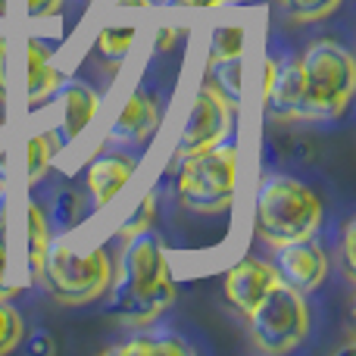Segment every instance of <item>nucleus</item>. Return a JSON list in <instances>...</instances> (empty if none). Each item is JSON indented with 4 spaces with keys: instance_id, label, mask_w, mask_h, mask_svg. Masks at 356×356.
<instances>
[{
    "instance_id": "1",
    "label": "nucleus",
    "mask_w": 356,
    "mask_h": 356,
    "mask_svg": "<svg viewBox=\"0 0 356 356\" xmlns=\"http://www.w3.org/2000/svg\"><path fill=\"white\" fill-rule=\"evenodd\" d=\"M113 316L125 325H150L175 300V282L169 272V259L163 241L154 228L125 241L119 275L110 282Z\"/></svg>"
},
{
    "instance_id": "2",
    "label": "nucleus",
    "mask_w": 356,
    "mask_h": 356,
    "mask_svg": "<svg viewBox=\"0 0 356 356\" xmlns=\"http://www.w3.org/2000/svg\"><path fill=\"white\" fill-rule=\"evenodd\" d=\"M322 225V200L309 184L291 175H269L257 191L253 232L272 247L313 238Z\"/></svg>"
},
{
    "instance_id": "3",
    "label": "nucleus",
    "mask_w": 356,
    "mask_h": 356,
    "mask_svg": "<svg viewBox=\"0 0 356 356\" xmlns=\"http://www.w3.org/2000/svg\"><path fill=\"white\" fill-rule=\"evenodd\" d=\"M300 79H303V116L316 119H338L347 110L356 88V63L344 44L322 38L309 44L300 56Z\"/></svg>"
},
{
    "instance_id": "4",
    "label": "nucleus",
    "mask_w": 356,
    "mask_h": 356,
    "mask_svg": "<svg viewBox=\"0 0 356 356\" xmlns=\"http://www.w3.org/2000/svg\"><path fill=\"white\" fill-rule=\"evenodd\" d=\"M47 291L66 307H81L110 291L113 282V259L106 247L79 250L72 241H50L44 253L41 278Z\"/></svg>"
},
{
    "instance_id": "5",
    "label": "nucleus",
    "mask_w": 356,
    "mask_h": 356,
    "mask_svg": "<svg viewBox=\"0 0 356 356\" xmlns=\"http://www.w3.org/2000/svg\"><path fill=\"white\" fill-rule=\"evenodd\" d=\"M178 200L191 213H222L234 203L238 191V144L222 138L219 144L184 156L175 181Z\"/></svg>"
},
{
    "instance_id": "6",
    "label": "nucleus",
    "mask_w": 356,
    "mask_h": 356,
    "mask_svg": "<svg viewBox=\"0 0 356 356\" xmlns=\"http://www.w3.org/2000/svg\"><path fill=\"white\" fill-rule=\"evenodd\" d=\"M250 338L253 344L269 356L291 353L309 334V307L307 294L278 282L250 316Z\"/></svg>"
},
{
    "instance_id": "7",
    "label": "nucleus",
    "mask_w": 356,
    "mask_h": 356,
    "mask_svg": "<svg viewBox=\"0 0 356 356\" xmlns=\"http://www.w3.org/2000/svg\"><path fill=\"white\" fill-rule=\"evenodd\" d=\"M232 113H234V106L222 94H216L209 85H203L197 91L188 119H184L181 135H178L175 156L200 154V150L219 144L222 138H228V131H232Z\"/></svg>"
},
{
    "instance_id": "8",
    "label": "nucleus",
    "mask_w": 356,
    "mask_h": 356,
    "mask_svg": "<svg viewBox=\"0 0 356 356\" xmlns=\"http://www.w3.org/2000/svg\"><path fill=\"white\" fill-rule=\"evenodd\" d=\"M275 272L284 284L297 288L300 294H313L328 275V257L313 238L288 241L275 247Z\"/></svg>"
},
{
    "instance_id": "9",
    "label": "nucleus",
    "mask_w": 356,
    "mask_h": 356,
    "mask_svg": "<svg viewBox=\"0 0 356 356\" xmlns=\"http://www.w3.org/2000/svg\"><path fill=\"white\" fill-rule=\"evenodd\" d=\"M278 282H282V278H278L275 266L250 257V259H241L238 266H232V269L225 272V282L222 284H225L228 303H232L238 313L250 316L253 309H257V303L263 300Z\"/></svg>"
},
{
    "instance_id": "10",
    "label": "nucleus",
    "mask_w": 356,
    "mask_h": 356,
    "mask_svg": "<svg viewBox=\"0 0 356 356\" xmlns=\"http://www.w3.org/2000/svg\"><path fill=\"white\" fill-rule=\"evenodd\" d=\"M303 100V79L300 60H288L278 66L275 60L266 66V106L272 119H300Z\"/></svg>"
},
{
    "instance_id": "11",
    "label": "nucleus",
    "mask_w": 356,
    "mask_h": 356,
    "mask_svg": "<svg viewBox=\"0 0 356 356\" xmlns=\"http://www.w3.org/2000/svg\"><path fill=\"white\" fill-rule=\"evenodd\" d=\"M156 129H160V104H156L144 88H138L122 104V110H119L116 122H113V129H110V141L144 144L154 138Z\"/></svg>"
},
{
    "instance_id": "12",
    "label": "nucleus",
    "mask_w": 356,
    "mask_h": 356,
    "mask_svg": "<svg viewBox=\"0 0 356 356\" xmlns=\"http://www.w3.org/2000/svg\"><path fill=\"white\" fill-rule=\"evenodd\" d=\"M56 100H60L63 135H66V141H75L91 125V119L97 116V106H100L97 91L79 79H63V85L56 88Z\"/></svg>"
},
{
    "instance_id": "13",
    "label": "nucleus",
    "mask_w": 356,
    "mask_h": 356,
    "mask_svg": "<svg viewBox=\"0 0 356 356\" xmlns=\"http://www.w3.org/2000/svg\"><path fill=\"white\" fill-rule=\"evenodd\" d=\"M63 85V72L54 66V54L44 41L31 38L25 44V97L29 104H44Z\"/></svg>"
},
{
    "instance_id": "14",
    "label": "nucleus",
    "mask_w": 356,
    "mask_h": 356,
    "mask_svg": "<svg viewBox=\"0 0 356 356\" xmlns=\"http://www.w3.org/2000/svg\"><path fill=\"white\" fill-rule=\"evenodd\" d=\"M131 172H135V160L125 154H110L94 160L88 169V191L94 197V207H106L125 188Z\"/></svg>"
},
{
    "instance_id": "15",
    "label": "nucleus",
    "mask_w": 356,
    "mask_h": 356,
    "mask_svg": "<svg viewBox=\"0 0 356 356\" xmlns=\"http://www.w3.org/2000/svg\"><path fill=\"white\" fill-rule=\"evenodd\" d=\"M50 241H54V234H50L47 216L41 213L38 203H29L25 207V269L31 278H41L44 253H47Z\"/></svg>"
},
{
    "instance_id": "16",
    "label": "nucleus",
    "mask_w": 356,
    "mask_h": 356,
    "mask_svg": "<svg viewBox=\"0 0 356 356\" xmlns=\"http://www.w3.org/2000/svg\"><path fill=\"white\" fill-rule=\"evenodd\" d=\"M113 353L119 356H138V353H147V356H181L191 353V344H184L181 338H175L172 332H160V334H138V338L125 341L119 344Z\"/></svg>"
},
{
    "instance_id": "17",
    "label": "nucleus",
    "mask_w": 356,
    "mask_h": 356,
    "mask_svg": "<svg viewBox=\"0 0 356 356\" xmlns=\"http://www.w3.org/2000/svg\"><path fill=\"white\" fill-rule=\"evenodd\" d=\"M56 150H60V141H56L50 131H41V135L29 138L25 141V181L35 184L47 175L50 163H54Z\"/></svg>"
},
{
    "instance_id": "18",
    "label": "nucleus",
    "mask_w": 356,
    "mask_h": 356,
    "mask_svg": "<svg viewBox=\"0 0 356 356\" xmlns=\"http://www.w3.org/2000/svg\"><path fill=\"white\" fill-rule=\"evenodd\" d=\"M138 38V29L135 22H119V25H104V29L97 31V41H94V50H97L104 60H113L119 63L125 54L131 50V44H135Z\"/></svg>"
},
{
    "instance_id": "19",
    "label": "nucleus",
    "mask_w": 356,
    "mask_h": 356,
    "mask_svg": "<svg viewBox=\"0 0 356 356\" xmlns=\"http://www.w3.org/2000/svg\"><path fill=\"white\" fill-rule=\"evenodd\" d=\"M209 88L228 100L232 106L241 104V56L209 63Z\"/></svg>"
},
{
    "instance_id": "20",
    "label": "nucleus",
    "mask_w": 356,
    "mask_h": 356,
    "mask_svg": "<svg viewBox=\"0 0 356 356\" xmlns=\"http://www.w3.org/2000/svg\"><path fill=\"white\" fill-rule=\"evenodd\" d=\"M241 50H244V25L238 22H222L209 38V63L241 56Z\"/></svg>"
},
{
    "instance_id": "21",
    "label": "nucleus",
    "mask_w": 356,
    "mask_h": 356,
    "mask_svg": "<svg viewBox=\"0 0 356 356\" xmlns=\"http://www.w3.org/2000/svg\"><path fill=\"white\" fill-rule=\"evenodd\" d=\"M22 334H25V322L19 316V309L10 303V297H0V356L16 350Z\"/></svg>"
},
{
    "instance_id": "22",
    "label": "nucleus",
    "mask_w": 356,
    "mask_h": 356,
    "mask_svg": "<svg viewBox=\"0 0 356 356\" xmlns=\"http://www.w3.org/2000/svg\"><path fill=\"white\" fill-rule=\"evenodd\" d=\"M344 0H282L284 13H288L294 22H319V19L332 16Z\"/></svg>"
},
{
    "instance_id": "23",
    "label": "nucleus",
    "mask_w": 356,
    "mask_h": 356,
    "mask_svg": "<svg viewBox=\"0 0 356 356\" xmlns=\"http://www.w3.org/2000/svg\"><path fill=\"white\" fill-rule=\"evenodd\" d=\"M154 216H156V194H144V200L135 207V213H131L129 219L122 222V228H119V238L129 241V238H135V234L154 228Z\"/></svg>"
},
{
    "instance_id": "24",
    "label": "nucleus",
    "mask_w": 356,
    "mask_h": 356,
    "mask_svg": "<svg viewBox=\"0 0 356 356\" xmlns=\"http://www.w3.org/2000/svg\"><path fill=\"white\" fill-rule=\"evenodd\" d=\"M56 222L60 228H75L81 222V197L75 191H60L56 194Z\"/></svg>"
},
{
    "instance_id": "25",
    "label": "nucleus",
    "mask_w": 356,
    "mask_h": 356,
    "mask_svg": "<svg viewBox=\"0 0 356 356\" xmlns=\"http://www.w3.org/2000/svg\"><path fill=\"white\" fill-rule=\"evenodd\" d=\"M353 241H356V222L350 219L344 225V238H341V263H344V275L353 282V275H356V263H353Z\"/></svg>"
},
{
    "instance_id": "26",
    "label": "nucleus",
    "mask_w": 356,
    "mask_h": 356,
    "mask_svg": "<svg viewBox=\"0 0 356 356\" xmlns=\"http://www.w3.org/2000/svg\"><path fill=\"white\" fill-rule=\"evenodd\" d=\"M19 291L16 282H10V244L0 234V297H13Z\"/></svg>"
},
{
    "instance_id": "27",
    "label": "nucleus",
    "mask_w": 356,
    "mask_h": 356,
    "mask_svg": "<svg viewBox=\"0 0 356 356\" xmlns=\"http://www.w3.org/2000/svg\"><path fill=\"white\" fill-rule=\"evenodd\" d=\"M63 10V0H25V13L31 19H47Z\"/></svg>"
},
{
    "instance_id": "28",
    "label": "nucleus",
    "mask_w": 356,
    "mask_h": 356,
    "mask_svg": "<svg viewBox=\"0 0 356 356\" xmlns=\"http://www.w3.org/2000/svg\"><path fill=\"white\" fill-rule=\"evenodd\" d=\"M222 3H241V0H169V6H184V10H209Z\"/></svg>"
},
{
    "instance_id": "29",
    "label": "nucleus",
    "mask_w": 356,
    "mask_h": 356,
    "mask_svg": "<svg viewBox=\"0 0 356 356\" xmlns=\"http://www.w3.org/2000/svg\"><path fill=\"white\" fill-rule=\"evenodd\" d=\"M178 38V29H160V35H156V50H172Z\"/></svg>"
},
{
    "instance_id": "30",
    "label": "nucleus",
    "mask_w": 356,
    "mask_h": 356,
    "mask_svg": "<svg viewBox=\"0 0 356 356\" xmlns=\"http://www.w3.org/2000/svg\"><path fill=\"white\" fill-rule=\"evenodd\" d=\"M3 66H6V44L0 41V91H3V85H6V72H3Z\"/></svg>"
}]
</instances>
